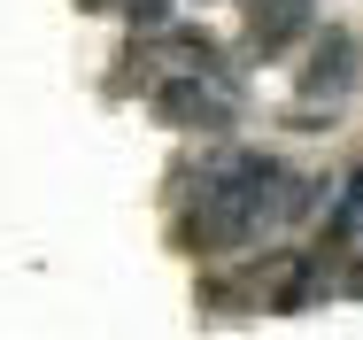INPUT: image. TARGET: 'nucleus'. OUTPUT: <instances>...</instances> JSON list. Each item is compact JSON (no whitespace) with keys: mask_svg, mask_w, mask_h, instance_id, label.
<instances>
[{"mask_svg":"<svg viewBox=\"0 0 363 340\" xmlns=\"http://www.w3.org/2000/svg\"><path fill=\"white\" fill-rule=\"evenodd\" d=\"M301 209H309V186L279 163V170H263V178L217 194V202H194V216L178 224V240H186L194 256H224V248H247V240L279 232V224L301 216Z\"/></svg>","mask_w":363,"mask_h":340,"instance_id":"nucleus-1","label":"nucleus"},{"mask_svg":"<svg viewBox=\"0 0 363 340\" xmlns=\"http://www.w3.org/2000/svg\"><path fill=\"white\" fill-rule=\"evenodd\" d=\"M147 109H155V124H170V132H232V124H240V93H232L224 77H162Z\"/></svg>","mask_w":363,"mask_h":340,"instance_id":"nucleus-2","label":"nucleus"},{"mask_svg":"<svg viewBox=\"0 0 363 340\" xmlns=\"http://www.w3.org/2000/svg\"><path fill=\"white\" fill-rule=\"evenodd\" d=\"M356 85H363V39L348 23H325V39L301 62V101L309 109H340V101H356Z\"/></svg>","mask_w":363,"mask_h":340,"instance_id":"nucleus-3","label":"nucleus"},{"mask_svg":"<svg viewBox=\"0 0 363 340\" xmlns=\"http://www.w3.org/2000/svg\"><path fill=\"white\" fill-rule=\"evenodd\" d=\"M309 31H317V0H247V47L255 55H286Z\"/></svg>","mask_w":363,"mask_h":340,"instance_id":"nucleus-4","label":"nucleus"},{"mask_svg":"<svg viewBox=\"0 0 363 340\" xmlns=\"http://www.w3.org/2000/svg\"><path fill=\"white\" fill-rule=\"evenodd\" d=\"M263 170H279L263 147H217L201 170H194V194L201 202H217V194H232V186H247V178H263Z\"/></svg>","mask_w":363,"mask_h":340,"instance_id":"nucleus-5","label":"nucleus"},{"mask_svg":"<svg viewBox=\"0 0 363 340\" xmlns=\"http://www.w3.org/2000/svg\"><path fill=\"white\" fill-rule=\"evenodd\" d=\"M356 224H363V163L348 170V186H340V202L325 209V248H348V240H356ZM325 248H317V256H325Z\"/></svg>","mask_w":363,"mask_h":340,"instance_id":"nucleus-6","label":"nucleus"},{"mask_svg":"<svg viewBox=\"0 0 363 340\" xmlns=\"http://www.w3.org/2000/svg\"><path fill=\"white\" fill-rule=\"evenodd\" d=\"M124 16H132V31H140V39L170 31V0H124Z\"/></svg>","mask_w":363,"mask_h":340,"instance_id":"nucleus-7","label":"nucleus"},{"mask_svg":"<svg viewBox=\"0 0 363 340\" xmlns=\"http://www.w3.org/2000/svg\"><path fill=\"white\" fill-rule=\"evenodd\" d=\"M333 286H340V294H348V302H363V248H356V263H348V271L333 278Z\"/></svg>","mask_w":363,"mask_h":340,"instance_id":"nucleus-8","label":"nucleus"}]
</instances>
